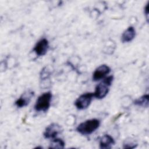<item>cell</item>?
Segmentation results:
<instances>
[{"label":"cell","mask_w":149,"mask_h":149,"mask_svg":"<svg viewBox=\"0 0 149 149\" xmlns=\"http://www.w3.org/2000/svg\"><path fill=\"white\" fill-rule=\"evenodd\" d=\"M100 125V120L99 119H88L80 123L76 127V131L82 135H89L94 132Z\"/></svg>","instance_id":"6da1fadb"},{"label":"cell","mask_w":149,"mask_h":149,"mask_svg":"<svg viewBox=\"0 0 149 149\" xmlns=\"http://www.w3.org/2000/svg\"><path fill=\"white\" fill-rule=\"evenodd\" d=\"M113 80V76H109L104 78V79L95 87V91L93 93L94 97L97 99L104 98L108 94Z\"/></svg>","instance_id":"7a4b0ae2"},{"label":"cell","mask_w":149,"mask_h":149,"mask_svg":"<svg viewBox=\"0 0 149 149\" xmlns=\"http://www.w3.org/2000/svg\"><path fill=\"white\" fill-rule=\"evenodd\" d=\"M52 97V95L50 91L40 95L36 100L34 109L37 112H47L50 107Z\"/></svg>","instance_id":"3957f363"},{"label":"cell","mask_w":149,"mask_h":149,"mask_svg":"<svg viewBox=\"0 0 149 149\" xmlns=\"http://www.w3.org/2000/svg\"><path fill=\"white\" fill-rule=\"evenodd\" d=\"M94 97L93 93H86L79 96L74 102V105L77 109L83 110L87 108Z\"/></svg>","instance_id":"277c9868"},{"label":"cell","mask_w":149,"mask_h":149,"mask_svg":"<svg viewBox=\"0 0 149 149\" xmlns=\"http://www.w3.org/2000/svg\"><path fill=\"white\" fill-rule=\"evenodd\" d=\"M62 132V127L58 123H52L49 125L45 129L43 136L45 139H54Z\"/></svg>","instance_id":"5b68a950"},{"label":"cell","mask_w":149,"mask_h":149,"mask_svg":"<svg viewBox=\"0 0 149 149\" xmlns=\"http://www.w3.org/2000/svg\"><path fill=\"white\" fill-rule=\"evenodd\" d=\"M49 48L48 41L45 38L40 39L35 45L33 51L38 56H43L46 54Z\"/></svg>","instance_id":"8992f818"},{"label":"cell","mask_w":149,"mask_h":149,"mask_svg":"<svg viewBox=\"0 0 149 149\" xmlns=\"http://www.w3.org/2000/svg\"><path fill=\"white\" fill-rule=\"evenodd\" d=\"M34 93L33 91L27 90L24 92L19 98L15 101V105L17 108H22L26 107L30 102L32 97L34 96Z\"/></svg>","instance_id":"52a82bcc"},{"label":"cell","mask_w":149,"mask_h":149,"mask_svg":"<svg viewBox=\"0 0 149 149\" xmlns=\"http://www.w3.org/2000/svg\"><path fill=\"white\" fill-rule=\"evenodd\" d=\"M111 72V68L107 65H101L98 66L93 74V80L94 81H98L105 78V76Z\"/></svg>","instance_id":"ba28073f"},{"label":"cell","mask_w":149,"mask_h":149,"mask_svg":"<svg viewBox=\"0 0 149 149\" xmlns=\"http://www.w3.org/2000/svg\"><path fill=\"white\" fill-rule=\"evenodd\" d=\"M115 140L109 134H105L100 139V147L102 149L111 148L115 144Z\"/></svg>","instance_id":"9c48e42d"},{"label":"cell","mask_w":149,"mask_h":149,"mask_svg":"<svg viewBox=\"0 0 149 149\" xmlns=\"http://www.w3.org/2000/svg\"><path fill=\"white\" fill-rule=\"evenodd\" d=\"M136 30L133 26H129L122 34L121 41L122 42H129L132 41L135 37Z\"/></svg>","instance_id":"30bf717a"},{"label":"cell","mask_w":149,"mask_h":149,"mask_svg":"<svg viewBox=\"0 0 149 149\" xmlns=\"http://www.w3.org/2000/svg\"><path fill=\"white\" fill-rule=\"evenodd\" d=\"M148 100H149L148 95L145 94L140 97L138 99H136V100H134V104L137 106L147 108L148 106Z\"/></svg>","instance_id":"8fae6325"},{"label":"cell","mask_w":149,"mask_h":149,"mask_svg":"<svg viewBox=\"0 0 149 149\" xmlns=\"http://www.w3.org/2000/svg\"><path fill=\"white\" fill-rule=\"evenodd\" d=\"M65 143L63 140L58 138H54L51 141V143L49 146V148H63L65 147Z\"/></svg>","instance_id":"7c38bea8"},{"label":"cell","mask_w":149,"mask_h":149,"mask_svg":"<svg viewBox=\"0 0 149 149\" xmlns=\"http://www.w3.org/2000/svg\"><path fill=\"white\" fill-rule=\"evenodd\" d=\"M137 144H135L134 143H133L132 142L130 143H126L123 144V148H134L136 147Z\"/></svg>","instance_id":"4fadbf2b"},{"label":"cell","mask_w":149,"mask_h":149,"mask_svg":"<svg viewBox=\"0 0 149 149\" xmlns=\"http://www.w3.org/2000/svg\"><path fill=\"white\" fill-rule=\"evenodd\" d=\"M148 5H149V2H148V3L146 4V5L144 8V13L146 15V17L147 22L148 21Z\"/></svg>","instance_id":"5bb4252c"}]
</instances>
